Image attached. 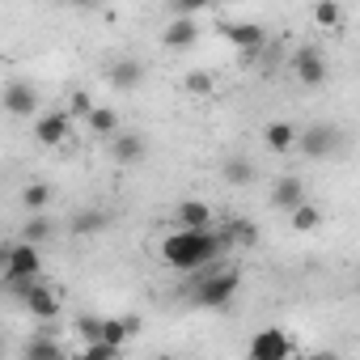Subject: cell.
<instances>
[{"mask_svg":"<svg viewBox=\"0 0 360 360\" xmlns=\"http://www.w3.org/2000/svg\"><path fill=\"white\" fill-rule=\"evenodd\" d=\"M110 157H115L119 165H140V161L148 157V140H144L140 131H119L115 144H110Z\"/></svg>","mask_w":360,"mask_h":360,"instance_id":"obj_11","label":"cell"},{"mask_svg":"<svg viewBox=\"0 0 360 360\" xmlns=\"http://www.w3.org/2000/svg\"><path fill=\"white\" fill-rule=\"evenodd\" d=\"M288 221H292V229H297V233H314V229L322 225V208L305 200V204H297V208L288 212Z\"/></svg>","mask_w":360,"mask_h":360,"instance_id":"obj_19","label":"cell"},{"mask_svg":"<svg viewBox=\"0 0 360 360\" xmlns=\"http://www.w3.org/2000/svg\"><path fill=\"white\" fill-rule=\"evenodd\" d=\"M297 127L288 123V119H271L267 127H263V144L271 148V153H288V148H297Z\"/></svg>","mask_w":360,"mask_h":360,"instance_id":"obj_15","label":"cell"},{"mask_svg":"<svg viewBox=\"0 0 360 360\" xmlns=\"http://www.w3.org/2000/svg\"><path fill=\"white\" fill-rule=\"evenodd\" d=\"M255 161L250 157H242V153H233V157H225V165H221V178H225V183L229 187H250L255 183Z\"/></svg>","mask_w":360,"mask_h":360,"instance_id":"obj_16","label":"cell"},{"mask_svg":"<svg viewBox=\"0 0 360 360\" xmlns=\"http://www.w3.org/2000/svg\"><path fill=\"white\" fill-rule=\"evenodd\" d=\"M72 123H77V119H72L68 110H47V115L34 119V140H39L43 148H60V144H68Z\"/></svg>","mask_w":360,"mask_h":360,"instance_id":"obj_6","label":"cell"},{"mask_svg":"<svg viewBox=\"0 0 360 360\" xmlns=\"http://www.w3.org/2000/svg\"><path fill=\"white\" fill-rule=\"evenodd\" d=\"M297 148L309 157V161H326L343 148V131L335 123H309L301 136H297Z\"/></svg>","mask_w":360,"mask_h":360,"instance_id":"obj_4","label":"cell"},{"mask_svg":"<svg viewBox=\"0 0 360 360\" xmlns=\"http://www.w3.org/2000/svg\"><path fill=\"white\" fill-rule=\"evenodd\" d=\"M208 5H212V0H169L174 18H195V13H204Z\"/></svg>","mask_w":360,"mask_h":360,"instance_id":"obj_27","label":"cell"},{"mask_svg":"<svg viewBox=\"0 0 360 360\" xmlns=\"http://www.w3.org/2000/svg\"><path fill=\"white\" fill-rule=\"evenodd\" d=\"M89 110H94V98H89L85 89H72V98H68V115H72V119H89Z\"/></svg>","mask_w":360,"mask_h":360,"instance_id":"obj_26","label":"cell"},{"mask_svg":"<svg viewBox=\"0 0 360 360\" xmlns=\"http://www.w3.org/2000/svg\"><path fill=\"white\" fill-rule=\"evenodd\" d=\"M292 72L305 89H318L326 81V56L318 47H301V51H292Z\"/></svg>","mask_w":360,"mask_h":360,"instance_id":"obj_8","label":"cell"},{"mask_svg":"<svg viewBox=\"0 0 360 360\" xmlns=\"http://www.w3.org/2000/svg\"><path fill=\"white\" fill-rule=\"evenodd\" d=\"M68 5H72V9H85V13H89V9H102L106 0H68Z\"/></svg>","mask_w":360,"mask_h":360,"instance_id":"obj_29","label":"cell"},{"mask_svg":"<svg viewBox=\"0 0 360 360\" xmlns=\"http://www.w3.org/2000/svg\"><path fill=\"white\" fill-rule=\"evenodd\" d=\"M246 352H250V360H288L292 356V339H288L284 326H267V330H259L246 343Z\"/></svg>","mask_w":360,"mask_h":360,"instance_id":"obj_5","label":"cell"},{"mask_svg":"<svg viewBox=\"0 0 360 360\" xmlns=\"http://www.w3.org/2000/svg\"><path fill=\"white\" fill-rule=\"evenodd\" d=\"M356 292H360V276H356Z\"/></svg>","mask_w":360,"mask_h":360,"instance_id":"obj_30","label":"cell"},{"mask_svg":"<svg viewBox=\"0 0 360 360\" xmlns=\"http://www.w3.org/2000/svg\"><path fill=\"white\" fill-rule=\"evenodd\" d=\"M5 110L18 115V119H34V110H39V89L26 85V81H9V85H5Z\"/></svg>","mask_w":360,"mask_h":360,"instance_id":"obj_10","label":"cell"},{"mask_svg":"<svg viewBox=\"0 0 360 360\" xmlns=\"http://www.w3.org/2000/svg\"><path fill=\"white\" fill-rule=\"evenodd\" d=\"M85 123H89V131H94V136H119V115H115L110 106H94Z\"/></svg>","mask_w":360,"mask_h":360,"instance_id":"obj_21","label":"cell"},{"mask_svg":"<svg viewBox=\"0 0 360 360\" xmlns=\"http://www.w3.org/2000/svg\"><path fill=\"white\" fill-rule=\"evenodd\" d=\"M144 77H148V68H144V60H136V56H119V60H110V68H106V81H110V89H119V94H136V89L144 85Z\"/></svg>","mask_w":360,"mask_h":360,"instance_id":"obj_7","label":"cell"},{"mask_svg":"<svg viewBox=\"0 0 360 360\" xmlns=\"http://www.w3.org/2000/svg\"><path fill=\"white\" fill-rule=\"evenodd\" d=\"M174 225H183V229H212V208L204 200H183L174 208Z\"/></svg>","mask_w":360,"mask_h":360,"instance_id":"obj_14","label":"cell"},{"mask_svg":"<svg viewBox=\"0 0 360 360\" xmlns=\"http://www.w3.org/2000/svg\"><path fill=\"white\" fill-rule=\"evenodd\" d=\"M51 233H56V225H51L43 212H30V221L22 225V238H26V242H34V246H43Z\"/></svg>","mask_w":360,"mask_h":360,"instance_id":"obj_24","label":"cell"},{"mask_svg":"<svg viewBox=\"0 0 360 360\" xmlns=\"http://www.w3.org/2000/svg\"><path fill=\"white\" fill-rule=\"evenodd\" d=\"M183 89H187L191 98H208V94L217 89V77H212V72H204V68H191V72L183 77Z\"/></svg>","mask_w":360,"mask_h":360,"instance_id":"obj_23","label":"cell"},{"mask_svg":"<svg viewBox=\"0 0 360 360\" xmlns=\"http://www.w3.org/2000/svg\"><path fill=\"white\" fill-rule=\"evenodd\" d=\"M314 26H318V30H339V26H343L339 0H318V5H314Z\"/></svg>","mask_w":360,"mask_h":360,"instance_id":"obj_22","label":"cell"},{"mask_svg":"<svg viewBox=\"0 0 360 360\" xmlns=\"http://www.w3.org/2000/svg\"><path fill=\"white\" fill-rule=\"evenodd\" d=\"M77 238H94V233H106L110 229V212H102V208H81L77 217H72V225H68Z\"/></svg>","mask_w":360,"mask_h":360,"instance_id":"obj_17","label":"cell"},{"mask_svg":"<svg viewBox=\"0 0 360 360\" xmlns=\"http://www.w3.org/2000/svg\"><path fill=\"white\" fill-rule=\"evenodd\" d=\"M102 322H106V318H89V314H81V318H77V330L94 343V339H102Z\"/></svg>","mask_w":360,"mask_h":360,"instance_id":"obj_28","label":"cell"},{"mask_svg":"<svg viewBox=\"0 0 360 360\" xmlns=\"http://www.w3.org/2000/svg\"><path fill=\"white\" fill-rule=\"evenodd\" d=\"M229 246H233L229 233H217V225L212 229H183V225H178L161 242V263L174 267V271H183V276H195L208 263H221V255Z\"/></svg>","mask_w":360,"mask_h":360,"instance_id":"obj_1","label":"cell"},{"mask_svg":"<svg viewBox=\"0 0 360 360\" xmlns=\"http://www.w3.org/2000/svg\"><path fill=\"white\" fill-rule=\"evenodd\" d=\"M195 39H200V26H195L191 18H174V22L161 30V43H165L169 51H187V47H195Z\"/></svg>","mask_w":360,"mask_h":360,"instance_id":"obj_13","label":"cell"},{"mask_svg":"<svg viewBox=\"0 0 360 360\" xmlns=\"http://www.w3.org/2000/svg\"><path fill=\"white\" fill-rule=\"evenodd\" d=\"M26 360H64V343H56L51 335H34L26 343Z\"/></svg>","mask_w":360,"mask_h":360,"instance_id":"obj_20","label":"cell"},{"mask_svg":"<svg viewBox=\"0 0 360 360\" xmlns=\"http://www.w3.org/2000/svg\"><path fill=\"white\" fill-rule=\"evenodd\" d=\"M47 204H51V187H47V183H30V187L22 191V208H26V212H43Z\"/></svg>","mask_w":360,"mask_h":360,"instance_id":"obj_25","label":"cell"},{"mask_svg":"<svg viewBox=\"0 0 360 360\" xmlns=\"http://www.w3.org/2000/svg\"><path fill=\"white\" fill-rule=\"evenodd\" d=\"M297 204H305V183L297 174H284L280 183L271 187V208H280V212H292Z\"/></svg>","mask_w":360,"mask_h":360,"instance_id":"obj_12","label":"cell"},{"mask_svg":"<svg viewBox=\"0 0 360 360\" xmlns=\"http://www.w3.org/2000/svg\"><path fill=\"white\" fill-rule=\"evenodd\" d=\"M195 276H200V280H195L191 301H195L200 309H225V305L238 297V288H242V271L221 267V263H208V267L195 271Z\"/></svg>","mask_w":360,"mask_h":360,"instance_id":"obj_2","label":"cell"},{"mask_svg":"<svg viewBox=\"0 0 360 360\" xmlns=\"http://www.w3.org/2000/svg\"><path fill=\"white\" fill-rule=\"evenodd\" d=\"M221 34H225L242 56H246V51H263V47H267V30H263V26H255V22H225V26H221Z\"/></svg>","mask_w":360,"mask_h":360,"instance_id":"obj_9","label":"cell"},{"mask_svg":"<svg viewBox=\"0 0 360 360\" xmlns=\"http://www.w3.org/2000/svg\"><path fill=\"white\" fill-rule=\"evenodd\" d=\"M225 233H229V242H233V246H242V250H250V246H259V225H255L250 217H233Z\"/></svg>","mask_w":360,"mask_h":360,"instance_id":"obj_18","label":"cell"},{"mask_svg":"<svg viewBox=\"0 0 360 360\" xmlns=\"http://www.w3.org/2000/svg\"><path fill=\"white\" fill-rule=\"evenodd\" d=\"M43 271V259H39V246L34 242H9L5 246V288L18 284V280H39Z\"/></svg>","mask_w":360,"mask_h":360,"instance_id":"obj_3","label":"cell"}]
</instances>
